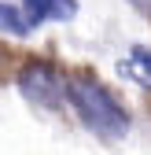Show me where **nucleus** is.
Listing matches in <instances>:
<instances>
[{
  "mask_svg": "<svg viewBox=\"0 0 151 155\" xmlns=\"http://www.w3.org/2000/svg\"><path fill=\"white\" fill-rule=\"evenodd\" d=\"M129 59H133V67H137L140 74L151 78V48H133V52H129Z\"/></svg>",
  "mask_w": 151,
  "mask_h": 155,
  "instance_id": "39448f33",
  "label": "nucleus"
},
{
  "mask_svg": "<svg viewBox=\"0 0 151 155\" xmlns=\"http://www.w3.org/2000/svg\"><path fill=\"white\" fill-rule=\"evenodd\" d=\"M22 15L30 26H44V22H66L78 15V0H22Z\"/></svg>",
  "mask_w": 151,
  "mask_h": 155,
  "instance_id": "7ed1b4c3",
  "label": "nucleus"
},
{
  "mask_svg": "<svg viewBox=\"0 0 151 155\" xmlns=\"http://www.w3.org/2000/svg\"><path fill=\"white\" fill-rule=\"evenodd\" d=\"M18 92H22L30 104L55 107V104L66 100V81H63L52 67H44V63H30L22 74H18Z\"/></svg>",
  "mask_w": 151,
  "mask_h": 155,
  "instance_id": "f03ea898",
  "label": "nucleus"
},
{
  "mask_svg": "<svg viewBox=\"0 0 151 155\" xmlns=\"http://www.w3.org/2000/svg\"><path fill=\"white\" fill-rule=\"evenodd\" d=\"M0 30H4V33H15V37H26L33 26L26 22V15L18 11V8H11V4H0Z\"/></svg>",
  "mask_w": 151,
  "mask_h": 155,
  "instance_id": "20e7f679",
  "label": "nucleus"
},
{
  "mask_svg": "<svg viewBox=\"0 0 151 155\" xmlns=\"http://www.w3.org/2000/svg\"><path fill=\"white\" fill-rule=\"evenodd\" d=\"M129 4H133V8H137V11H144V15H147V18H151V0H129Z\"/></svg>",
  "mask_w": 151,
  "mask_h": 155,
  "instance_id": "423d86ee",
  "label": "nucleus"
},
{
  "mask_svg": "<svg viewBox=\"0 0 151 155\" xmlns=\"http://www.w3.org/2000/svg\"><path fill=\"white\" fill-rule=\"evenodd\" d=\"M66 100L78 111V118L85 122V129L103 137V140H122L129 133V126H133V118L122 107V100L111 89H103L100 81H92V78L66 81Z\"/></svg>",
  "mask_w": 151,
  "mask_h": 155,
  "instance_id": "f257e3e1",
  "label": "nucleus"
}]
</instances>
